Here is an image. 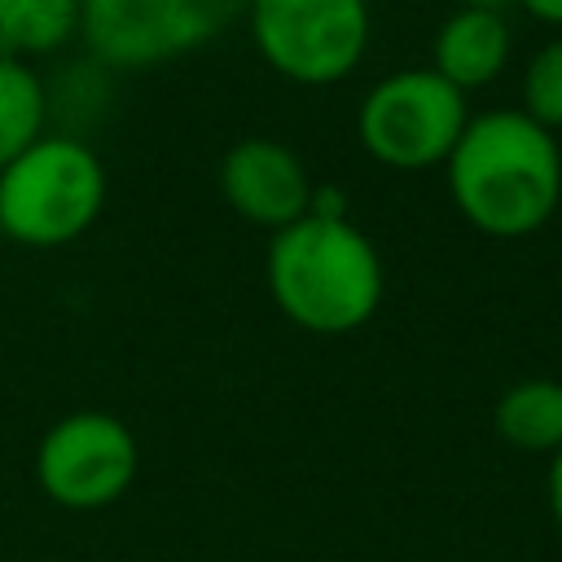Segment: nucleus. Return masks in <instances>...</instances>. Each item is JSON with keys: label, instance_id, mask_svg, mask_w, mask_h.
<instances>
[{"label": "nucleus", "instance_id": "obj_14", "mask_svg": "<svg viewBox=\"0 0 562 562\" xmlns=\"http://www.w3.org/2000/svg\"><path fill=\"white\" fill-rule=\"evenodd\" d=\"M544 501H549V514L562 531V448L549 452V474H544Z\"/></svg>", "mask_w": 562, "mask_h": 562}, {"label": "nucleus", "instance_id": "obj_4", "mask_svg": "<svg viewBox=\"0 0 562 562\" xmlns=\"http://www.w3.org/2000/svg\"><path fill=\"white\" fill-rule=\"evenodd\" d=\"M470 123V101L430 66H408L378 79L356 110L364 154L391 171L443 167Z\"/></svg>", "mask_w": 562, "mask_h": 562}, {"label": "nucleus", "instance_id": "obj_16", "mask_svg": "<svg viewBox=\"0 0 562 562\" xmlns=\"http://www.w3.org/2000/svg\"><path fill=\"white\" fill-rule=\"evenodd\" d=\"M461 4H487V9H501V4H509V0H461Z\"/></svg>", "mask_w": 562, "mask_h": 562}, {"label": "nucleus", "instance_id": "obj_8", "mask_svg": "<svg viewBox=\"0 0 562 562\" xmlns=\"http://www.w3.org/2000/svg\"><path fill=\"white\" fill-rule=\"evenodd\" d=\"M312 176L303 167V158L272 140V136H246L237 140L224 158H220V193L224 202L259 224V228H285L299 215H307L312 206Z\"/></svg>", "mask_w": 562, "mask_h": 562}, {"label": "nucleus", "instance_id": "obj_11", "mask_svg": "<svg viewBox=\"0 0 562 562\" xmlns=\"http://www.w3.org/2000/svg\"><path fill=\"white\" fill-rule=\"evenodd\" d=\"M83 0H0V57H44L79 35Z\"/></svg>", "mask_w": 562, "mask_h": 562}, {"label": "nucleus", "instance_id": "obj_15", "mask_svg": "<svg viewBox=\"0 0 562 562\" xmlns=\"http://www.w3.org/2000/svg\"><path fill=\"white\" fill-rule=\"evenodd\" d=\"M536 22H544V26H558L562 31V0H518Z\"/></svg>", "mask_w": 562, "mask_h": 562}, {"label": "nucleus", "instance_id": "obj_5", "mask_svg": "<svg viewBox=\"0 0 562 562\" xmlns=\"http://www.w3.org/2000/svg\"><path fill=\"white\" fill-rule=\"evenodd\" d=\"M241 18L263 66L299 88L347 79L369 48V0H246Z\"/></svg>", "mask_w": 562, "mask_h": 562}, {"label": "nucleus", "instance_id": "obj_1", "mask_svg": "<svg viewBox=\"0 0 562 562\" xmlns=\"http://www.w3.org/2000/svg\"><path fill=\"white\" fill-rule=\"evenodd\" d=\"M452 206L483 237L518 241L540 233L562 202V149L522 110L470 114L448 162Z\"/></svg>", "mask_w": 562, "mask_h": 562}, {"label": "nucleus", "instance_id": "obj_7", "mask_svg": "<svg viewBox=\"0 0 562 562\" xmlns=\"http://www.w3.org/2000/svg\"><path fill=\"white\" fill-rule=\"evenodd\" d=\"M140 465L136 435L123 417L101 408H79L57 417L35 443V483L40 492L75 514L114 505Z\"/></svg>", "mask_w": 562, "mask_h": 562}, {"label": "nucleus", "instance_id": "obj_2", "mask_svg": "<svg viewBox=\"0 0 562 562\" xmlns=\"http://www.w3.org/2000/svg\"><path fill=\"white\" fill-rule=\"evenodd\" d=\"M263 281L285 321L325 338L360 329L386 290L378 246L347 215L321 211L272 233Z\"/></svg>", "mask_w": 562, "mask_h": 562}, {"label": "nucleus", "instance_id": "obj_6", "mask_svg": "<svg viewBox=\"0 0 562 562\" xmlns=\"http://www.w3.org/2000/svg\"><path fill=\"white\" fill-rule=\"evenodd\" d=\"M246 13V0H83L79 35L114 70L198 53Z\"/></svg>", "mask_w": 562, "mask_h": 562}, {"label": "nucleus", "instance_id": "obj_13", "mask_svg": "<svg viewBox=\"0 0 562 562\" xmlns=\"http://www.w3.org/2000/svg\"><path fill=\"white\" fill-rule=\"evenodd\" d=\"M522 114L536 119L544 132H562V35L536 48L522 70Z\"/></svg>", "mask_w": 562, "mask_h": 562}, {"label": "nucleus", "instance_id": "obj_9", "mask_svg": "<svg viewBox=\"0 0 562 562\" xmlns=\"http://www.w3.org/2000/svg\"><path fill=\"white\" fill-rule=\"evenodd\" d=\"M509 48H514V35L501 9L461 4L439 22L430 40V70L470 97L474 88H487L492 79H501V70L509 66Z\"/></svg>", "mask_w": 562, "mask_h": 562}, {"label": "nucleus", "instance_id": "obj_12", "mask_svg": "<svg viewBox=\"0 0 562 562\" xmlns=\"http://www.w3.org/2000/svg\"><path fill=\"white\" fill-rule=\"evenodd\" d=\"M48 92L31 61L0 57V167H9L22 149L44 136Z\"/></svg>", "mask_w": 562, "mask_h": 562}, {"label": "nucleus", "instance_id": "obj_3", "mask_svg": "<svg viewBox=\"0 0 562 562\" xmlns=\"http://www.w3.org/2000/svg\"><path fill=\"white\" fill-rule=\"evenodd\" d=\"M105 206V167L79 136H40L0 167V233L31 250L79 241Z\"/></svg>", "mask_w": 562, "mask_h": 562}, {"label": "nucleus", "instance_id": "obj_10", "mask_svg": "<svg viewBox=\"0 0 562 562\" xmlns=\"http://www.w3.org/2000/svg\"><path fill=\"white\" fill-rule=\"evenodd\" d=\"M492 430L518 452H558L562 448V382L522 378L492 404Z\"/></svg>", "mask_w": 562, "mask_h": 562}]
</instances>
